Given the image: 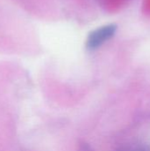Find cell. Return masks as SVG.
I'll return each mask as SVG.
<instances>
[{"instance_id": "3", "label": "cell", "mask_w": 150, "mask_h": 151, "mask_svg": "<svg viewBox=\"0 0 150 151\" xmlns=\"http://www.w3.org/2000/svg\"><path fill=\"white\" fill-rule=\"evenodd\" d=\"M78 151H94L92 150V148L88 144V143H80V146H79V149H78Z\"/></svg>"}, {"instance_id": "2", "label": "cell", "mask_w": 150, "mask_h": 151, "mask_svg": "<svg viewBox=\"0 0 150 151\" xmlns=\"http://www.w3.org/2000/svg\"><path fill=\"white\" fill-rule=\"evenodd\" d=\"M116 151H150V148L142 144H132L122 147Z\"/></svg>"}, {"instance_id": "1", "label": "cell", "mask_w": 150, "mask_h": 151, "mask_svg": "<svg viewBox=\"0 0 150 151\" xmlns=\"http://www.w3.org/2000/svg\"><path fill=\"white\" fill-rule=\"evenodd\" d=\"M117 25L108 24L91 31L86 40V47L89 50H95L111 40L117 32Z\"/></svg>"}]
</instances>
